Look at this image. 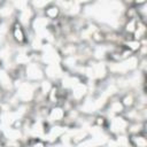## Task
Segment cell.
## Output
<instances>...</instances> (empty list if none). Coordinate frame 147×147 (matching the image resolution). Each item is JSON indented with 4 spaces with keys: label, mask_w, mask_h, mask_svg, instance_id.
I'll return each mask as SVG.
<instances>
[{
    "label": "cell",
    "mask_w": 147,
    "mask_h": 147,
    "mask_svg": "<svg viewBox=\"0 0 147 147\" xmlns=\"http://www.w3.org/2000/svg\"><path fill=\"white\" fill-rule=\"evenodd\" d=\"M42 15L49 21V22H54V21H59L60 17L62 16V11L60 9V7L55 3V2H51L45 9Z\"/></svg>",
    "instance_id": "cell-7"
},
{
    "label": "cell",
    "mask_w": 147,
    "mask_h": 147,
    "mask_svg": "<svg viewBox=\"0 0 147 147\" xmlns=\"http://www.w3.org/2000/svg\"><path fill=\"white\" fill-rule=\"evenodd\" d=\"M91 41H93L95 45H100V44H105L106 42V38H105V32H102L100 29H98L96 31H94L91 36Z\"/></svg>",
    "instance_id": "cell-16"
},
{
    "label": "cell",
    "mask_w": 147,
    "mask_h": 147,
    "mask_svg": "<svg viewBox=\"0 0 147 147\" xmlns=\"http://www.w3.org/2000/svg\"><path fill=\"white\" fill-rule=\"evenodd\" d=\"M147 59L146 57H140L139 59V61H138V70L142 74V75H145V72H146V69H147Z\"/></svg>",
    "instance_id": "cell-18"
},
{
    "label": "cell",
    "mask_w": 147,
    "mask_h": 147,
    "mask_svg": "<svg viewBox=\"0 0 147 147\" xmlns=\"http://www.w3.org/2000/svg\"><path fill=\"white\" fill-rule=\"evenodd\" d=\"M106 108L114 116H116V115H123V113L125 110V108L123 107V105L119 101V98H117L116 95H110L109 101H107V103H106Z\"/></svg>",
    "instance_id": "cell-8"
},
{
    "label": "cell",
    "mask_w": 147,
    "mask_h": 147,
    "mask_svg": "<svg viewBox=\"0 0 147 147\" xmlns=\"http://www.w3.org/2000/svg\"><path fill=\"white\" fill-rule=\"evenodd\" d=\"M78 45L79 44H72V42H64L61 47L57 48V52L60 56L67 57V56H74L78 53Z\"/></svg>",
    "instance_id": "cell-9"
},
{
    "label": "cell",
    "mask_w": 147,
    "mask_h": 147,
    "mask_svg": "<svg viewBox=\"0 0 147 147\" xmlns=\"http://www.w3.org/2000/svg\"><path fill=\"white\" fill-rule=\"evenodd\" d=\"M146 133V122H130L126 129V136Z\"/></svg>",
    "instance_id": "cell-13"
},
{
    "label": "cell",
    "mask_w": 147,
    "mask_h": 147,
    "mask_svg": "<svg viewBox=\"0 0 147 147\" xmlns=\"http://www.w3.org/2000/svg\"><path fill=\"white\" fill-rule=\"evenodd\" d=\"M88 94H90V86L86 82L82 80L70 88V91H69L70 99L69 100H71L74 103L79 105Z\"/></svg>",
    "instance_id": "cell-3"
},
{
    "label": "cell",
    "mask_w": 147,
    "mask_h": 147,
    "mask_svg": "<svg viewBox=\"0 0 147 147\" xmlns=\"http://www.w3.org/2000/svg\"><path fill=\"white\" fill-rule=\"evenodd\" d=\"M119 101H121V103L123 105V107L125 109H130V108H132V107L136 106L137 95L132 91H127V92H125V93L122 94V96L119 98Z\"/></svg>",
    "instance_id": "cell-11"
},
{
    "label": "cell",
    "mask_w": 147,
    "mask_h": 147,
    "mask_svg": "<svg viewBox=\"0 0 147 147\" xmlns=\"http://www.w3.org/2000/svg\"><path fill=\"white\" fill-rule=\"evenodd\" d=\"M10 37L13 41L17 45H24L28 42V36H26V30L15 20L10 24Z\"/></svg>",
    "instance_id": "cell-5"
},
{
    "label": "cell",
    "mask_w": 147,
    "mask_h": 147,
    "mask_svg": "<svg viewBox=\"0 0 147 147\" xmlns=\"http://www.w3.org/2000/svg\"><path fill=\"white\" fill-rule=\"evenodd\" d=\"M129 145L131 147H147V138L146 133H138L127 136Z\"/></svg>",
    "instance_id": "cell-10"
},
{
    "label": "cell",
    "mask_w": 147,
    "mask_h": 147,
    "mask_svg": "<svg viewBox=\"0 0 147 147\" xmlns=\"http://www.w3.org/2000/svg\"><path fill=\"white\" fill-rule=\"evenodd\" d=\"M24 79L31 83H40L45 79L44 64L39 61H31L24 67Z\"/></svg>",
    "instance_id": "cell-1"
},
{
    "label": "cell",
    "mask_w": 147,
    "mask_h": 147,
    "mask_svg": "<svg viewBox=\"0 0 147 147\" xmlns=\"http://www.w3.org/2000/svg\"><path fill=\"white\" fill-rule=\"evenodd\" d=\"M108 121H109V119H107L106 116H103V115H96V116L94 117V119H93V124H94L95 126H98V127L103 129V127H107Z\"/></svg>",
    "instance_id": "cell-17"
},
{
    "label": "cell",
    "mask_w": 147,
    "mask_h": 147,
    "mask_svg": "<svg viewBox=\"0 0 147 147\" xmlns=\"http://www.w3.org/2000/svg\"><path fill=\"white\" fill-rule=\"evenodd\" d=\"M2 21H3V20H2V18H1V17H0V24H1V23H2Z\"/></svg>",
    "instance_id": "cell-19"
},
{
    "label": "cell",
    "mask_w": 147,
    "mask_h": 147,
    "mask_svg": "<svg viewBox=\"0 0 147 147\" xmlns=\"http://www.w3.org/2000/svg\"><path fill=\"white\" fill-rule=\"evenodd\" d=\"M65 115L67 110L61 105H53L47 110L46 122H48L49 124H63Z\"/></svg>",
    "instance_id": "cell-4"
},
{
    "label": "cell",
    "mask_w": 147,
    "mask_h": 147,
    "mask_svg": "<svg viewBox=\"0 0 147 147\" xmlns=\"http://www.w3.org/2000/svg\"><path fill=\"white\" fill-rule=\"evenodd\" d=\"M146 33H147V25H146V22L138 20V21H137V28H136L133 34L131 36V38L134 39V40L141 41L142 39L146 38Z\"/></svg>",
    "instance_id": "cell-12"
},
{
    "label": "cell",
    "mask_w": 147,
    "mask_h": 147,
    "mask_svg": "<svg viewBox=\"0 0 147 147\" xmlns=\"http://www.w3.org/2000/svg\"><path fill=\"white\" fill-rule=\"evenodd\" d=\"M88 137H91L88 131H86V130H80V131L74 133L69 139H70V142H71L72 145L77 146L78 144H80L82 141H84L85 139H87Z\"/></svg>",
    "instance_id": "cell-15"
},
{
    "label": "cell",
    "mask_w": 147,
    "mask_h": 147,
    "mask_svg": "<svg viewBox=\"0 0 147 147\" xmlns=\"http://www.w3.org/2000/svg\"><path fill=\"white\" fill-rule=\"evenodd\" d=\"M34 16H36V13H34V10L31 8V6H30V3H29V6L26 7V8H24L23 10H21V11H18V13H16V21L25 29V28H30V25H31V22H32V20L34 18Z\"/></svg>",
    "instance_id": "cell-6"
},
{
    "label": "cell",
    "mask_w": 147,
    "mask_h": 147,
    "mask_svg": "<svg viewBox=\"0 0 147 147\" xmlns=\"http://www.w3.org/2000/svg\"><path fill=\"white\" fill-rule=\"evenodd\" d=\"M137 21H138V18L124 20L122 28H123V33H124V36H126V38H131V36L133 34V32L137 28Z\"/></svg>",
    "instance_id": "cell-14"
},
{
    "label": "cell",
    "mask_w": 147,
    "mask_h": 147,
    "mask_svg": "<svg viewBox=\"0 0 147 147\" xmlns=\"http://www.w3.org/2000/svg\"><path fill=\"white\" fill-rule=\"evenodd\" d=\"M129 125V121L123 115H116L108 121V130L110 134L118 136V134H126V129Z\"/></svg>",
    "instance_id": "cell-2"
}]
</instances>
